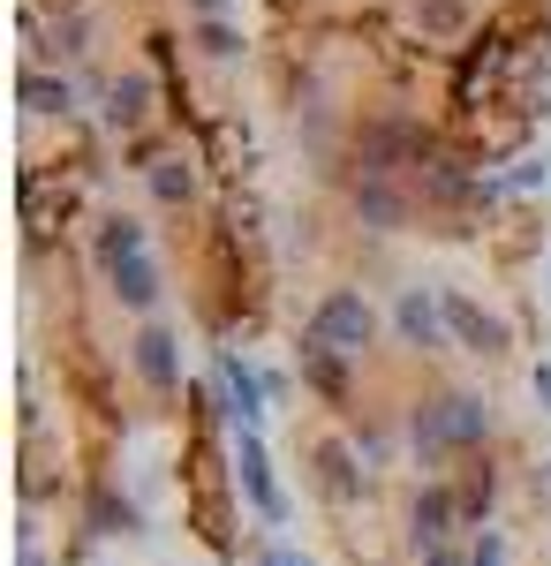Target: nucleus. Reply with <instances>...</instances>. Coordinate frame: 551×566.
Returning <instances> with one entry per match:
<instances>
[{"instance_id":"nucleus-1","label":"nucleus","mask_w":551,"mask_h":566,"mask_svg":"<svg viewBox=\"0 0 551 566\" xmlns=\"http://www.w3.org/2000/svg\"><path fill=\"white\" fill-rule=\"evenodd\" d=\"M98 264H106V287H114L128 310L159 303V264L144 250V227H136V219H106V227H98Z\"/></svg>"},{"instance_id":"nucleus-2","label":"nucleus","mask_w":551,"mask_h":566,"mask_svg":"<svg viewBox=\"0 0 551 566\" xmlns=\"http://www.w3.org/2000/svg\"><path fill=\"white\" fill-rule=\"evenodd\" d=\"M408 438H416V453H424V461H438L446 446H476V438H491V408H484V400H468V392H446V400L416 408Z\"/></svg>"},{"instance_id":"nucleus-3","label":"nucleus","mask_w":551,"mask_h":566,"mask_svg":"<svg viewBox=\"0 0 551 566\" xmlns=\"http://www.w3.org/2000/svg\"><path fill=\"white\" fill-rule=\"evenodd\" d=\"M371 333H378V310L363 303V287H333L325 303L310 310V333L302 340H318V348H333V355H363Z\"/></svg>"},{"instance_id":"nucleus-4","label":"nucleus","mask_w":551,"mask_h":566,"mask_svg":"<svg viewBox=\"0 0 551 566\" xmlns=\"http://www.w3.org/2000/svg\"><path fill=\"white\" fill-rule=\"evenodd\" d=\"M446 333H454L468 355H507V348H513L507 317H491L484 303H468L461 287H446Z\"/></svg>"},{"instance_id":"nucleus-5","label":"nucleus","mask_w":551,"mask_h":566,"mask_svg":"<svg viewBox=\"0 0 551 566\" xmlns=\"http://www.w3.org/2000/svg\"><path fill=\"white\" fill-rule=\"evenodd\" d=\"M408 522H416V552H438L446 536H454V522H468L461 491H446V483H430V491H416V506H408Z\"/></svg>"},{"instance_id":"nucleus-6","label":"nucleus","mask_w":551,"mask_h":566,"mask_svg":"<svg viewBox=\"0 0 551 566\" xmlns=\"http://www.w3.org/2000/svg\"><path fill=\"white\" fill-rule=\"evenodd\" d=\"M393 325H401V340H408V348H446V295L408 287L401 310H393Z\"/></svg>"},{"instance_id":"nucleus-7","label":"nucleus","mask_w":551,"mask_h":566,"mask_svg":"<svg viewBox=\"0 0 551 566\" xmlns=\"http://www.w3.org/2000/svg\"><path fill=\"white\" fill-rule=\"evenodd\" d=\"M235 469H242V499H250L264 522H288V499L272 491V469H264V446H257V431H242V446H235Z\"/></svg>"},{"instance_id":"nucleus-8","label":"nucleus","mask_w":551,"mask_h":566,"mask_svg":"<svg viewBox=\"0 0 551 566\" xmlns=\"http://www.w3.org/2000/svg\"><path fill=\"white\" fill-rule=\"evenodd\" d=\"M219 392H227V416L257 431V416H264V378H257L242 355H219Z\"/></svg>"},{"instance_id":"nucleus-9","label":"nucleus","mask_w":551,"mask_h":566,"mask_svg":"<svg viewBox=\"0 0 551 566\" xmlns=\"http://www.w3.org/2000/svg\"><path fill=\"white\" fill-rule=\"evenodd\" d=\"M128 355H136V370H144V386H152V392L181 386V363H174V333H167V325H144Z\"/></svg>"},{"instance_id":"nucleus-10","label":"nucleus","mask_w":551,"mask_h":566,"mask_svg":"<svg viewBox=\"0 0 551 566\" xmlns=\"http://www.w3.org/2000/svg\"><path fill=\"white\" fill-rule=\"evenodd\" d=\"M302 378H310V392H325V400H347V355L302 340Z\"/></svg>"},{"instance_id":"nucleus-11","label":"nucleus","mask_w":551,"mask_h":566,"mask_svg":"<svg viewBox=\"0 0 551 566\" xmlns=\"http://www.w3.org/2000/svg\"><path fill=\"white\" fill-rule=\"evenodd\" d=\"M318 491L340 499V506H347V499H363V476H355V461H347L340 446H318Z\"/></svg>"},{"instance_id":"nucleus-12","label":"nucleus","mask_w":551,"mask_h":566,"mask_svg":"<svg viewBox=\"0 0 551 566\" xmlns=\"http://www.w3.org/2000/svg\"><path fill=\"white\" fill-rule=\"evenodd\" d=\"M144 114H152V84H144V76H122V84L106 91V122H114V129H136Z\"/></svg>"},{"instance_id":"nucleus-13","label":"nucleus","mask_w":551,"mask_h":566,"mask_svg":"<svg viewBox=\"0 0 551 566\" xmlns=\"http://www.w3.org/2000/svg\"><path fill=\"white\" fill-rule=\"evenodd\" d=\"M491 499H499V469H491V461H468V483H461L468 522H484V514H491Z\"/></svg>"},{"instance_id":"nucleus-14","label":"nucleus","mask_w":551,"mask_h":566,"mask_svg":"<svg viewBox=\"0 0 551 566\" xmlns=\"http://www.w3.org/2000/svg\"><path fill=\"white\" fill-rule=\"evenodd\" d=\"M23 98H31V114H69V106H76V91L53 84V76H39V69L23 76Z\"/></svg>"},{"instance_id":"nucleus-15","label":"nucleus","mask_w":551,"mask_h":566,"mask_svg":"<svg viewBox=\"0 0 551 566\" xmlns=\"http://www.w3.org/2000/svg\"><path fill=\"white\" fill-rule=\"evenodd\" d=\"M91 528H98V536H128V528H136V506H128V499H114V491H98Z\"/></svg>"},{"instance_id":"nucleus-16","label":"nucleus","mask_w":551,"mask_h":566,"mask_svg":"<svg viewBox=\"0 0 551 566\" xmlns=\"http://www.w3.org/2000/svg\"><path fill=\"white\" fill-rule=\"evenodd\" d=\"M355 212L371 219V227H393V219H401V197H393V189H378V181H371V189H355Z\"/></svg>"},{"instance_id":"nucleus-17","label":"nucleus","mask_w":551,"mask_h":566,"mask_svg":"<svg viewBox=\"0 0 551 566\" xmlns=\"http://www.w3.org/2000/svg\"><path fill=\"white\" fill-rule=\"evenodd\" d=\"M152 189H159L167 205H181V197H189V167H181V159H167V167H152Z\"/></svg>"},{"instance_id":"nucleus-18","label":"nucleus","mask_w":551,"mask_h":566,"mask_svg":"<svg viewBox=\"0 0 551 566\" xmlns=\"http://www.w3.org/2000/svg\"><path fill=\"white\" fill-rule=\"evenodd\" d=\"M468 566H507V536H499V528H484V536L468 544Z\"/></svg>"},{"instance_id":"nucleus-19","label":"nucleus","mask_w":551,"mask_h":566,"mask_svg":"<svg viewBox=\"0 0 551 566\" xmlns=\"http://www.w3.org/2000/svg\"><path fill=\"white\" fill-rule=\"evenodd\" d=\"M537 181H551V159H521V167H513L499 189H537Z\"/></svg>"},{"instance_id":"nucleus-20","label":"nucleus","mask_w":551,"mask_h":566,"mask_svg":"<svg viewBox=\"0 0 551 566\" xmlns=\"http://www.w3.org/2000/svg\"><path fill=\"white\" fill-rule=\"evenodd\" d=\"M205 45H212V53H242V45H235V31H227L219 15H212V23H205Z\"/></svg>"},{"instance_id":"nucleus-21","label":"nucleus","mask_w":551,"mask_h":566,"mask_svg":"<svg viewBox=\"0 0 551 566\" xmlns=\"http://www.w3.org/2000/svg\"><path fill=\"white\" fill-rule=\"evenodd\" d=\"M416 566H468V552H454V544H438V552H424Z\"/></svg>"},{"instance_id":"nucleus-22","label":"nucleus","mask_w":551,"mask_h":566,"mask_svg":"<svg viewBox=\"0 0 551 566\" xmlns=\"http://www.w3.org/2000/svg\"><path fill=\"white\" fill-rule=\"evenodd\" d=\"M264 566H310V559H295L288 544H272V552H264Z\"/></svg>"},{"instance_id":"nucleus-23","label":"nucleus","mask_w":551,"mask_h":566,"mask_svg":"<svg viewBox=\"0 0 551 566\" xmlns=\"http://www.w3.org/2000/svg\"><path fill=\"white\" fill-rule=\"evenodd\" d=\"M537 400L551 408V370H544V363H537Z\"/></svg>"},{"instance_id":"nucleus-24","label":"nucleus","mask_w":551,"mask_h":566,"mask_svg":"<svg viewBox=\"0 0 551 566\" xmlns=\"http://www.w3.org/2000/svg\"><path fill=\"white\" fill-rule=\"evenodd\" d=\"M189 8H205V15H219V0H189Z\"/></svg>"},{"instance_id":"nucleus-25","label":"nucleus","mask_w":551,"mask_h":566,"mask_svg":"<svg viewBox=\"0 0 551 566\" xmlns=\"http://www.w3.org/2000/svg\"><path fill=\"white\" fill-rule=\"evenodd\" d=\"M23 566H45V559H39V552H23Z\"/></svg>"}]
</instances>
